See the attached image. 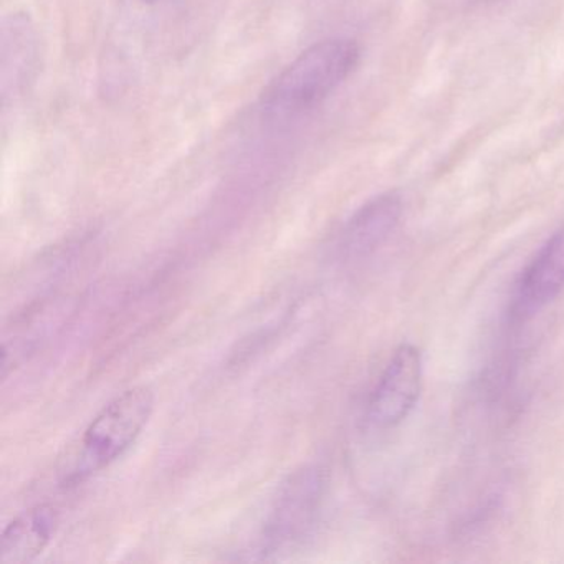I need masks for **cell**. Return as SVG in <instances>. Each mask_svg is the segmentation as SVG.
<instances>
[{"instance_id":"6da1fadb","label":"cell","mask_w":564,"mask_h":564,"mask_svg":"<svg viewBox=\"0 0 564 564\" xmlns=\"http://www.w3.org/2000/svg\"><path fill=\"white\" fill-rule=\"evenodd\" d=\"M153 411L154 392L148 386H134L108 402L91 419L77 447L62 464V484L74 487L123 457L147 427Z\"/></svg>"},{"instance_id":"7a4b0ae2","label":"cell","mask_w":564,"mask_h":564,"mask_svg":"<svg viewBox=\"0 0 564 564\" xmlns=\"http://www.w3.org/2000/svg\"><path fill=\"white\" fill-rule=\"evenodd\" d=\"M359 57L361 48L351 39L318 42L272 82L263 101L283 113L318 107L356 70Z\"/></svg>"},{"instance_id":"3957f363","label":"cell","mask_w":564,"mask_h":564,"mask_svg":"<svg viewBox=\"0 0 564 564\" xmlns=\"http://www.w3.org/2000/svg\"><path fill=\"white\" fill-rule=\"evenodd\" d=\"M328 490V471L322 465H306L280 488L265 528L260 553H285L302 544L315 530Z\"/></svg>"},{"instance_id":"277c9868","label":"cell","mask_w":564,"mask_h":564,"mask_svg":"<svg viewBox=\"0 0 564 564\" xmlns=\"http://www.w3.org/2000/svg\"><path fill=\"white\" fill-rule=\"evenodd\" d=\"M424 382V359L412 343L398 346L369 395L366 419L379 431L398 427L414 411Z\"/></svg>"},{"instance_id":"5b68a950","label":"cell","mask_w":564,"mask_h":564,"mask_svg":"<svg viewBox=\"0 0 564 564\" xmlns=\"http://www.w3.org/2000/svg\"><path fill=\"white\" fill-rule=\"evenodd\" d=\"M564 292V224L528 260L511 290L508 319L524 325Z\"/></svg>"},{"instance_id":"8992f818","label":"cell","mask_w":564,"mask_h":564,"mask_svg":"<svg viewBox=\"0 0 564 564\" xmlns=\"http://www.w3.org/2000/svg\"><path fill=\"white\" fill-rule=\"evenodd\" d=\"M404 213L401 194H379L362 204L343 226L338 253L345 260H361L381 249L398 229Z\"/></svg>"},{"instance_id":"52a82bcc","label":"cell","mask_w":564,"mask_h":564,"mask_svg":"<svg viewBox=\"0 0 564 564\" xmlns=\"http://www.w3.org/2000/svg\"><path fill=\"white\" fill-rule=\"evenodd\" d=\"M58 527L61 511L55 505L39 503L22 511L2 531L0 563L25 564L37 560L54 540Z\"/></svg>"},{"instance_id":"ba28073f","label":"cell","mask_w":564,"mask_h":564,"mask_svg":"<svg viewBox=\"0 0 564 564\" xmlns=\"http://www.w3.org/2000/svg\"><path fill=\"white\" fill-rule=\"evenodd\" d=\"M37 34L25 14H12L2 29V101L8 105L28 90L39 64Z\"/></svg>"},{"instance_id":"9c48e42d","label":"cell","mask_w":564,"mask_h":564,"mask_svg":"<svg viewBox=\"0 0 564 564\" xmlns=\"http://www.w3.org/2000/svg\"><path fill=\"white\" fill-rule=\"evenodd\" d=\"M148 2H156V0H148Z\"/></svg>"}]
</instances>
